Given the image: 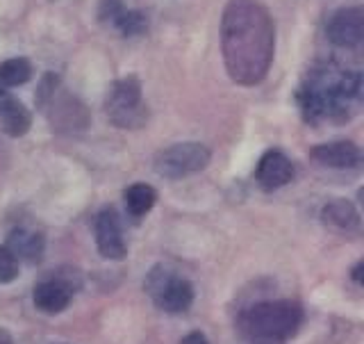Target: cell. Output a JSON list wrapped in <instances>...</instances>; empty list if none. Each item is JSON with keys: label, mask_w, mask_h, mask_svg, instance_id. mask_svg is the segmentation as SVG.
Instances as JSON below:
<instances>
[{"label": "cell", "mask_w": 364, "mask_h": 344, "mask_svg": "<svg viewBox=\"0 0 364 344\" xmlns=\"http://www.w3.org/2000/svg\"><path fill=\"white\" fill-rule=\"evenodd\" d=\"M80 288H82V273L75 267H57L34 285L32 303L43 315H60L71 306Z\"/></svg>", "instance_id": "7"}, {"label": "cell", "mask_w": 364, "mask_h": 344, "mask_svg": "<svg viewBox=\"0 0 364 344\" xmlns=\"http://www.w3.org/2000/svg\"><path fill=\"white\" fill-rule=\"evenodd\" d=\"M32 78V64L26 57H11L0 64V91H9L26 85Z\"/></svg>", "instance_id": "18"}, {"label": "cell", "mask_w": 364, "mask_h": 344, "mask_svg": "<svg viewBox=\"0 0 364 344\" xmlns=\"http://www.w3.org/2000/svg\"><path fill=\"white\" fill-rule=\"evenodd\" d=\"M144 290L157 311L166 315L187 313L196 299V290H193L191 281L166 265H155L146 273Z\"/></svg>", "instance_id": "5"}, {"label": "cell", "mask_w": 364, "mask_h": 344, "mask_svg": "<svg viewBox=\"0 0 364 344\" xmlns=\"http://www.w3.org/2000/svg\"><path fill=\"white\" fill-rule=\"evenodd\" d=\"M350 281L355 283V285H362L364 283V262L362 260H358L355 267L350 269Z\"/></svg>", "instance_id": "21"}, {"label": "cell", "mask_w": 364, "mask_h": 344, "mask_svg": "<svg viewBox=\"0 0 364 344\" xmlns=\"http://www.w3.org/2000/svg\"><path fill=\"white\" fill-rule=\"evenodd\" d=\"M180 344H210V340L205 338V333H200V330H191V333H187L180 340Z\"/></svg>", "instance_id": "20"}, {"label": "cell", "mask_w": 364, "mask_h": 344, "mask_svg": "<svg viewBox=\"0 0 364 344\" xmlns=\"http://www.w3.org/2000/svg\"><path fill=\"white\" fill-rule=\"evenodd\" d=\"M0 125L9 137H23L32 128V114L26 103L11 96V91H0Z\"/></svg>", "instance_id": "15"}, {"label": "cell", "mask_w": 364, "mask_h": 344, "mask_svg": "<svg viewBox=\"0 0 364 344\" xmlns=\"http://www.w3.org/2000/svg\"><path fill=\"white\" fill-rule=\"evenodd\" d=\"M37 105L41 108V112L48 117L53 130L57 132H80L87 128L89 117L85 105L80 103L75 96H71L68 91L62 87L60 78L48 73L39 85L37 91Z\"/></svg>", "instance_id": "4"}, {"label": "cell", "mask_w": 364, "mask_h": 344, "mask_svg": "<svg viewBox=\"0 0 364 344\" xmlns=\"http://www.w3.org/2000/svg\"><path fill=\"white\" fill-rule=\"evenodd\" d=\"M123 203L132 219H141V217H146L155 208L157 192L151 185H146V182H134V185L123 192Z\"/></svg>", "instance_id": "17"}, {"label": "cell", "mask_w": 364, "mask_h": 344, "mask_svg": "<svg viewBox=\"0 0 364 344\" xmlns=\"http://www.w3.org/2000/svg\"><path fill=\"white\" fill-rule=\"evenodd\" d=\"M321 219L326 226H333V228H337V231H344V233L360 231V226H362L360 212L348 199L328 201L321 208Z\"/></svg>", "instance_id": "16"}, {"label": "cell", "mask_w": 364, "mask_h": 344, "mask_svg": "<svg viewBox=\"0 0 364 344\" xmlns=\"http://www.w3.org/2000/svg\"><path fill=\"white\" fill-rule=\"evenodd\" d=\"M328 41L337 48H355L364 37V11L362 7H344L328 19Z\"/></svg>", "instance_id": "10"}, {"label": "cell", "mask_w": 364, "mask_h": 344, "mask_svg": "<svg viewBox=\"0 0 364 344\" xmlns=\"http://www.w3.org/2000/svg\"><path fill=\"white\" fill-rule=\"evenodd\" d=\"M310 157L316 160L318 165H323L328 169H355L362 162L360 148L353 142H328L318 144L310 151Z\"/></svg>", "instance_id": "13"}, {"label": "cell", "mask_w": 364, "mask_h": 344, "mask_svg": "<svg viewBox=\"0 0 364 344\" xmlns=\"http://www.w3.org/2000/svg\"><path fill=\"white\" fill-rule=\"evenodd\" d=\"M105 114L107 119L123 130L141 128L148 119V108L144 103L141 85L134 75L117 80L105 96Z\"/></svg>", "instance_id": "6"}, {"label": "cell", "mask_w": 364, "mask_h": 344, "mask_svg": "<svg viewBox=\"0 0 364 344\" xmlns=\"http://www.w3.org/2000/svg\"><path fill=\"white\" fill-rule=\"evenodd\" d=\"M0 344H16L14 335H11L7 328H0Z\"/></svg>", "instance_id": "22"}, {"label": "cell", "mask_w": 364, "mask_h": 344, "mask_svg": "<svg viewBox=\"0 0 364 344\" xmlns=\"http://www.w3.org/2000/svg\"><path fill=\"white\" fill-rule=\"evenodd\" d=\"M5 246L11 251V256L18 262H26V265H39L46 256V237L28 226L11 228L7 233Z\"/></svg>", "instance_id": "12"}, {"label": "cell", "mask_w": 364, "mask_h": 344, "mask_svg": "<svg viewBox=\"0 0 364 344\" xmlns=\"http://www.w3.org/2000/svg\"><path fill=\"white\" fill-rule=\"evenodd\" d=\"M57 344H66V342H57Z\"/></svg>", "instance_id": "23"}, {"label": "cell", "mask_w": 364, "mask_h": 344, "mask_svg": "<svg viewBox=\"0 0 364 344\" xmlns=\"http://www.w3.org/2000/svg\"><path fill=\"white\" fill-rule=\"evenodd\" d=\"M221 55L232 83L255 87L276 55V26L262 0H228L221 14Z\"/></svg>", "instance_id": "1"}, {"label": "cell", "mask_w": 364, "mask_h": 344, "mask_svg": "<svg viewBox=\"0 0 364 344\" xmlns=\"http://www.w3.org/2000/svg\"><path fill=\"white\" fill-rule=\"evenodd\" d=\"M100 19L117 28L123 37H136L148 28V19L144 11L125 9L121 0H105L100 9Z\"/></svg>", "instance_id": "14"}, {"label": "cell", "mask_w": 364, "mask_h": 344, "mask_svg": "<svg viewBox=\"0 0 364 344\" xmlns=\"http://www.w3.org/2000/svg\"><path fill=\"white\" fill-rule=\"evenodd\" d=\"M305 322V311L289 299H267L248 306L239 315V330L253 344H282Z\"/></svg>", "instance_id": "3"}, {"label": "cell", "mask_w": 364, "mask_h": 344, "mask_svg": "<svg viewBox=\"0 0 364 344\" xmlns=\"http://www.w3.org/2000/svg\"><path fill=\"white\" fill-rule=\"evenodd\" d=\"M210 160H212V153L205 144L180 142L168 148H162L153 160V169L157 176H162L166 180H182L203 171L210 165Z\"/></svg>", "instance_id": "8"}, {"label": "cell", "mask_w": 364, "mask_h": 344, "mask_svg": "<svg viewBox=\"0 0 364 344\" xmlns=\"http://www.w3.org/2000/svg\"><path fill=\"white\" fill-rule=\"evenodd\" d=\"M21 276V262L11 256V251L0 246V285H9Z\"/></svg>", "instance_id": "19"}, {"label": "cell", "mask_w": 364, "mask_h": 344, "mask_svg": "<svg viewBox=\"0 0 364 344\" xmlns=\"http://www.w3.org/2000/svg\"><path fill=\"white\" fill-rule=\"evenodd\" d=\"M294 174H296L294 162L282 151H267L257 162L255 180L262 189L276 192L284 185H289L294 180Z\"/></svg>", "instance_id": "11"}, {"label": "cell", "mask_w": 364, "mask_h": 344, "mask_svg": "<svg viewBox=\"0 0 364 344\" xmlns=\"http://www.w3.org/2000/svg\"><path fill=\"white\" fill-rule=\"evenodd\" d=\"M299 105L307 123L348 121L362 105V73L337 64H318L299 89Z\"/></svg>", "instance_id": "2"}, {"label": "cell", "mask_w": 364, "mask_h": 344, "mask_svg": "<svg viewBox=\"0 0 364 344\" xmlns=\"http://www.w3.org/2000/svg\"><path fill=\"white\" fill-rule=\"evenodd\" d=\"M94 237H96V249L105 260H123L128 256V244L123 237V226L119 212L105 205L94 219Z\"/></svg>", "instance_id": "9"}]
</instances>
